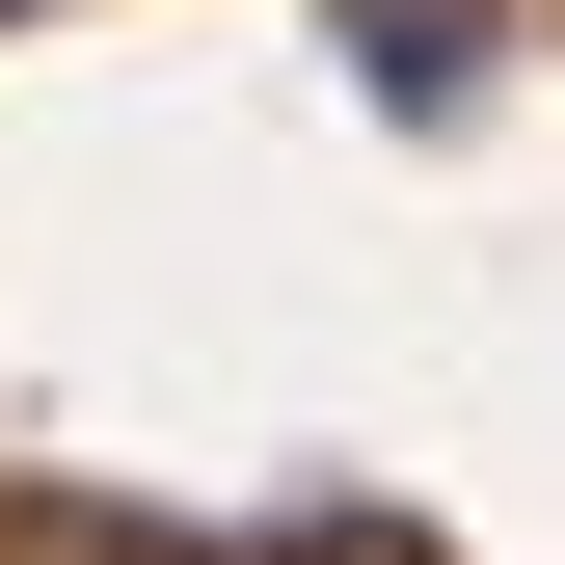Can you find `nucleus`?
<instances>
[{"mask_svg":"<svg viewBox=\"0 0 565 565\" xmlns=\"http://www.w3.org/2000/svg\"><path fill=\"white\" fill-rule=\"evenodd\" d=\"M350 54H377L404 108H458V54H484V0H350Z\"/></svg>","mask_w":565,"mask_h":565,"instance_id":"obj_1","label":"nucleus"},{"mask_svg":"<svg viewBox=\"0 0 565 565\" xmlns=\"http://www.w3.org/2000/svg\"><path fill=\"white\" fill-rule=\"evenodd\" d=\"M0 28H28V0H0Z\"/></svg>","mask_w":565,"mask_h":565,"instance_id":"obj_2","label":"nucleus"}]
</instances>
